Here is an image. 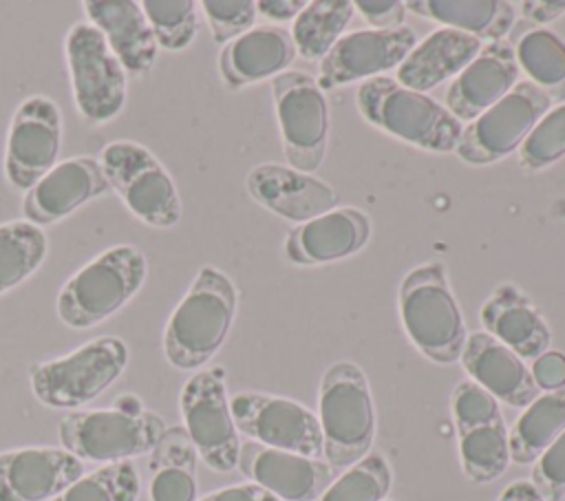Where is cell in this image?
Masks as SVG:
<instances>
[{
	"label": "cell",
	"mask_w": 565,
	"mask_h": 501,
	"mask_svg": "<svg viewBox=\"0 0 565 501\" xmlns=\"http://www.w3.org/2000/svg\"><path fill=\"white\" fill-rule=\"evenodd\" d=\"M236 313V287L216 267L205 265L174 307L163 329V355L179 371L207 364L223 347Z\"/></svg>",
	"instance_id": "cell-1"
},
{
	"label": "cell",
	"mask_w": 565,
	"mask_h": 501,
	"mask_svg": "<svg viewBox=\"0 0 565 501\" xmlns=\"http://www.w3.org/2000/svg\"><path fill=\"white\" fill-rule=\"evenodd\" d=\"M322 448L331 468H351L373 446L375 411L364 371L353 362L331 364L320 380Z\"/></svg>",
	"instance_id": "cell-5"
},
{
	"label": "cell",
	"mask_w": 565,
	"mask_h": 501,
	"mask_svg": "<svg viewBox=\"0 0 565 501\" xmlns=\"http://www.w3.org/2000/svg\"><path fill=\"white\" fill-rule=\"evenodd\" d=\"M516 62L550 99H565V42L547 31L532 29L516 44Z\"/></svg>",
	"instance_id": "cell-32"
},
{
	"label": "cell",
	"mask_w": 565,
	"mask_h": 501,
	"mask_svg": "<svg viewBox=\"0 0 565 501\" xmlns=\"http://www.w3.org/2000/svg\"><path fill=\"white\" fill-rule=\"evenodd\" d=\"M88 22L106 38L124 71L143 75L157 60V42L150 24L135 0H86L82 2Z\"/></svg>",
	"instance_id": "cell-25"
},
{
	"label": "cell",
	"mask_w": 565,
	"mask_h": 501,
	"mask_svg": "<svg viewBox=\"0 0 565 501\" xmlns=\"http://www.w3.org/2000/svg\"><path fill=\"white\" fill-rule=\"evenodd\" d=\"M391 490V466L373 452L353 463L316 501H382Z\"/></svg>",
	"instance_id": "cell-34"
},
{
	"label": "cell",
	"mask_w": 565,
	"mask_h": 501,
	"mask_svg": "<svg viewBox=\"0 0 565 501\" xmlns=\"http://www.w3.org/2000/svg\"><path fill=\"white\" fill-rule=\"evenodd\" d=\"M307 7L302 0H260L256 2V13L274 20V22H287L296 20V15Z\"/></svg>",
	"instance_id": "cell-43"
},
{
	"label": "cell",
	"mask_w": 565,
	"mask_h": 501,
	"mask_svg": "<svg viewBox=\"0 0 565 501\" xmlns=\"http://www.w3.org/2000/svg\"><path fill=\"white\" fill-rule=\"evenodd\" d=\"M497 501H545L543 494L534 488L532 481H514L510 483Z\"/></svg>",
	"instance_id": "cell-45"
},
{
	"label": "cell",
	"mask_w": 565,
	"mask_h": 501,
	"mask_svg": "<svg viewBox=\"0 0 565 501\" xmlns=\"http://www.w3.org/2000/svg\"><path fill=\"white\" fill-rule=\"evenodd\" d=\"M452 417L463 475L475 483L499 479L508 470L510 446L497 399L472 380H463L452 391Z\"/></svg>",
	"instance_id": "cell-12"
},
{
	"label": "cell",
	"mask_w": 565,
	"mask_h": 501,
	"mask_svg": "<svg viewBox=\"0 0 565 501\" xmlns=\"http://www.w3.org/2000/svg\"><path fill=\"white\" fill-rule=\"evenodd\" d=\"M565 430V386L539 395L508 433L510 461H536Z\"/></svg>",
	"instance_id": "cell-29"
},
{
	"label": "cell",
	"mask_w": 565,
	"mask_h": 501,
	"mask_svg": "<svg viewBox=\"0 0 565 501\" xmlns=\"http://www.w3.org/2000/svg\"><path fill=\"white\" fill-rule=\"evenodd\" d=\"M179 408L185 433L207 468L232 472L238 466V430L230 411L223 369L194 373L181 388Z\"/></svg>",
	"instance_id": "cell-11"
},
{
	"label": "cell",
	"mask_w": 565,
	"mask_h": 501,
	"mask_svg": "<svg viewBox=\"0 0 565 501\" xmlns=\"http://www.w3.org/2000/svg\"><path fill=\"white\" fill-rule=\"evenodd\" d=\"M128 366V347L115 335L84 342L75 351L31 364L29 382L38 402L73 411L113 386Z\"/></svg>",
	"instance_id": "cell-6"
},
{
	"label": "cell",
	"mask_w": 565,
	"mask_h": 501,
	"mask_svg": "<svg viewBox=\"0 0 565 501\" xmlns=\"http://www.w3.org/2000/svg\"><path fill=\"white\" fill-rule=\"evenodd\" d=\"M201 9L216 44L232 42L247 33L256 20V2L252 0H203Z\"/></svg>",
	"instance_id": "cell-37"
},
{
	"label": "cell",
	"mask_w": 565,
	"mask_h": 501,
	"mask_svg": "<svg viewBox=\"0 0 565 501\" xmlns=\"http://www.w3.org/2000/svg\"><path fill=\"white\" fill-rule=\"evenodd\" d=\"M247 192L265 210L294 223H307L338 205V194L327 181L280 163L252 168Z\"/></svg>",
	"instance_id": "cell-20"
},
{
	"label": "cell",
	"mask_w": 565,
	"mask_h": 501,
	"mask_svg": "<svg viewBox=\"0 0 565 501\" xmlns=\"http://www.w3.org/2000/svg\"><path fill=\"white\" fill-rule=\"evenodd\" d=\"M481 51V40L457 29H437L426 35L397 66V82L424 93L457 77Z\"/></svg>",
	"instance_id": "cell-27"
},
{
	"label": "cell",
	"mask_w": 565,
	"mask_h": 501,
	"mask_svg": "<svg viewBox=\"0 0 565 501\" xmlns=\"http://www.w3.org/2000/svg\"><path fill=\"white\" fill-rule=\"evenodd\" d=\"M565 157V104L547 110L521 143L523 168L536 172Z\"/></svg>",
	"instance_id": "cell-36"
},
{
	"label": "cell",
	"mask_w": 565,
	"mask_h": 501,
	"mask_svg": "<svg viewBox=\"0 0 565 501\" xmlns=\"http://www.w3.org/2000/svg\"><path fill=\"white\" fill-rule=\"evenodd\" d=\"M139 490L141 483L135 466L117 461L82 475L51 501H137Z\"/></svg>",
	"instance_id": "cell-33"
},
{
	"label": "cell",
	"mask_w": 565,
	"mask_h": 501,
	"mask_svg": "<svg viewBox=\"0 0 565 501\" xmlns=\"http://www.w3.org/2000/svg\"><path fill=\"white\" fill-rule=\"evenodd\" d=\"M371 238V221L355 207H335L296 225L285 241V254L296 265H320L360 252Z\"/></svg>",
	"instance_id": "cell-23"
},
{
	"label": "cell",
	"mask_w": 565,
	"mask_h": 501,
	"mask_svg": "<svg viewBox=\"0 0 565 501\" xmlns=\"http://www.w3.org/2000/svg\"><path fill=\"white\" fill-rule=\"evenodd\" d=\"M404 7L477 40L499 42L514 24V7L505 0H408Z\"/></svg>",
	"instance_id": "cell-28"
},
{
	"label": "cell",
	"mask_w": 565,
	"mask_h": 501,
	"mask_svg": "<svg viewBox=\"0 0 565 501\" xmlns=\"http://www.w3.org/2000/svg\"><path fill=\"white\" fill-rule=\"evenodd\" d=\"M399 316L408 340L428 360L452 364L461 358L468 333L441 263L417 265L404 276Z\"/></svg>",
	"instance_id": "cell-3"
},
{
	"label": "cell",
	"mask_w": 565,
	"mask_h": 501,
	"mask_svg": "<svg viewBox=\"0 0 565 501\" xmlns=\"http://www.w3.org/2000/svg\"><path fill=\"white\" fill-rule=\"evenodd\" d=\"M84 475L64 448L31 446L0 452V501H51Z\"/></svg>",
	"instance_id": "cell-17"
},
{
	"label": "cell",
	"mask_w": 565,
	"mask_h": 501,
	"mask_svg": "<svg viewBox=\"0 0 565 501\" xmlns=\"http://www.w3.org/2000/svg\"><path fill=\"white\" fill-rule=\"evenodd\" d=\"M353 7L364 15V20L377 31H393L404 26L406 7L399 0H358Z\"/></svg>",
	"instance_id": "cell-40"
},
{
	"label": "cell",
	"mask_w": 565,
	"mask_h": 501,
	"mask_svg": "<svg viewBox=\"0 0 565 501\" xmlns=\"http://www.w3.org/2000/svg\"><path fill=\"white\" fill-rule=\"evenodd\" d=\"M230 411L236 430L252 441L311 459L324 457L320 419L294 399L241 391L230 397Z\"/></svg>",
	"instance_id": "cell-14"
},
{
	"label": "cell",
	"mask_w": 565,
	"mask_h": 501,
	"mask_svg": "<svg viewBox=\"0 0 565 501\" xmlns=\"http://www.w3.org/2000/svg\"><path fill=\"white\" fill-rule=\"evenodd\" d=\"M282 150L289 168L316 172L327 154L329 106L318 82L302 71H285L271 79Z\"/></svg>",
	"instance_id": "cell-10"
},
{
	"label": "cell",
	"mask_w": 565,
	"mask_h": 501,
	"mask_svg": "<svg viewBox=\"0 0 565 501\" xmlns=\"http://www.w3.org/2000/svg\"><path fill=\"white\" fill-rule=\"evenodd\" d=\"M552 99L532 82H519L505 97L461 130L457 157L472 166L497 163L519 148L541 117L550 110Z\"/></svg>",
	"instance_id": "cell-13"
},
{
	"label": "cell",
	"mask_w": 565,
	"mask_h": 501,
	"mask_svg": "<svg viewBox=\"0 0 565 501\" xmlns=\"http://www.w3.org/2000/svg\"><path fill=\"white\" fill-rule=\"evenodd\" d=\"M62 146V115L53 99H24L11 117L4 146V179L15 190H31L53 166Z\"/></svg>",
	"instance_id": "cell-15"
},
{
	"label": "cell",
	"mask_w": 565,
	"mask_h": 501,
	"mask_svg": "<svg viewBox=\"0 0 565 501\" xmlns=\"http://www.w3.org/2000/svg\"><path fill=\"white\" fill-rule=\"evenodd\" d=\"M532 377L539 388L556 391L565 386V355L558 351H545L532 364Z\"/></svg>",
	"instance_id": "cell-41"
},
{
	"label": "cell",
	"mask_w": 565,
	"mask_h": 501,
	"mask_svg": "<svg viewBox=\"0 0 565 501\" xmlns=\"http://www.w3.org/2000/svg\"><path fill=\"white\" fill-rule=\"evenodd\" d=\"M46 256V234L31 221L0 223V296L24 283Z\"/></svg>",
	"instance_id": "cell-31"
},
{
	"label": "cell",
	"mask_w": 565,
	"mask_h": 501,
	"mask_svg": "<svg viewBox=\"0 0 565 501\" xmlns=\"http://www.w3.org/2000/svg\"><path fill=\"white\" fill-rule=\"evenodd\" d=\"M238 468L252 483L280 501H316L331 486V466L320 459L245 441L238 450Z\"/></svg>",
	"instance_id": "cell-18"
},
{
	"label": "cell",
	"mask_w": 565,
	"mask_h": 501,
	"mask_svg": "<svg viewBox=\"0 0 565 501\" xmlns=\"http://www.w3.org/2000/svg\"><path fill=\"white\" fill-rule=\"evenodd\" d=\"M355 7L351 0H313L296 15L291 40L305 60H322L342 38Z\"/></svg>",
	"instance_id": "cell-30"
},
{
	"label": "cell",
	"mask_w": 565,
	"mask_h": 501,
	"mask_svg": "<svg viewBox=\"0 0 565 501\" xmlns=\"http://www.w3.org/2000/svg\"><path fill=\"white\" fill-rule=\"evenodd\" d=\"M519 84V62L510 42L481 46L479 55L450 82L446 108L459 121H475Z\"/></svg>",
	"instance_id": "cell-21"
},
{
	"label": "cell",
	"mask_w": 565,
	"mask_h": 501,
	"mask_svg": "<svg viewBox=\"0 0 565 501\" xmlns=\"http://www.w3.org/2000/svg\"><path fill=\"white\" fill-rule=\"evenodd\" d=\"M296 57L291 33L280 26H256L227 42L218 55V71L227 86L241 88L280 75Z\"/></svg>",
	"instance_id": "cell-26"
},
{
	"label": "cell",
	"mask_w": 565,
	"mask_h": 501,
	"mask_svg": "<svg viewBox=\"0 0 565 501\" xmlns=\"http://www.w3.org/2000/svg\"><path fill=\"white\" fill-rule=\"evenodd\" d=\"M199 501H280V499L256 483H238V486H227L216 492H210Z\"/></svg>",
	"instance_id": "cell-42"
},
{
	"label": "cell",
	"mask_w": 565,
	"mask_h": 501,
	"mask_svg": "<svg viewBox=\"0 0 565 501\" xmlns=\"http://www.w3.org/2000/svg\"><path fill=\"white\" fill-rule=\"evenodd\" d=\"M521 9L534 22H552L565 13V0H525Z\"/></svg>",
	"instance_id": "cell-44"
},
{
	"label": "cell",
	"mask_w": 565,
	"mask_h": 501,
	"mask_svg": "<svg viewBox=\"0 0 565 501\" xmlns=\"http://www.w3.org/2000/svg\"><path fill=\"white\" fill-rule=\"evenodd\" d=\"M64 53L79 115L93 124L115 119L124 110L128 82L106 38L90 22H75L66 33Z\"/></svg>",
	"instance_id": "cell-9"
},
{
	"label": "cell",
	"mask_w": 565,
	"mask_h": 501,
	"mask_svg": "<svg viewBox=\"0 0 565 501\" xmlns=\"http://www.w3.org/2000/svg\"><path fill=\"white\" fill-rule=\"evenodd\" d=\"M115 408H117V411H124V413H130V415L143 413L141 402H139L135 395H121V397L115 402Z\"/></svg>",
	"instance_id": "cell-46"
},
{
	"label": "cell",
	"mask_w": 565,
	"mask_h": 501,
	"mask_svg": "<svg viewBox=\"0 0 565 501\" xmlns=\"http://www.w3.org/2000/svg\"><path fill=\"white\" fill-rule=\"evenodd\" d=\"M459 360L475 384L508 406L523 408L539 397V386L525 362L486 331L468 335Z\"/></svg>",
	"instance_id": "cell-22"
},
{
	"label": "cell",
	"mask_w": 565,
	"mask_h": 501,
	"mask_svg": "<svg viewBox=\"0 0 565 501\" xmlns=\"http://www.w3.org/2000/svg\"><path fill=\"white\" fill-rule=\"evenodd\" d=\"M355 104L375 128L430 152L455 150L463 130L446 106L386 75L362 82L355 90Z\"/></svg>",
	"instance_id": "cell-2"
},
{
	"label": "cell",
	"mask_w": 565,
	"mask_h": 501,
	"mask_svg": "<svg viewBox=\"0 0 565 501\" xmlns=\"http://www.w3.org/2000/svg\"><path fill=\"white\" fill-rule=\"evenodd\" d=\"M486 333L497 338L521 360H536L552 344V333L541 311L514 285H499L479 311Z\"/></svg>",
	"instance_id": "cell-24"
},
{
	"label": "cell",
	"mask_w": 565,
	"mask_h": 501,
	"mask_svg": "<svg viewBox=\"0 0 565 501\" xmlns=\"http://www.w3.org/2000/svg\"><path fill=\"white\" fill-rule=\"evenodd\" d=\"M57 437L82 461L117 463L154 450L166 437V422L152 411H73L60 419Z\"/></svg>",
	"instance_id": "cell-7"
},
{
	"label": "cell",
	"mask_w": 565,
	"mask_h": 501,
	"mask_svg": "<svg viewBox=\"0 0 565 501\" xmlns=\"http://www.w3.org/2000/svg\"><path fill=\"white\" fill-rule=\"evenodd\" d=\"M196 481L188 466H163L150 481V501H194Z\"/></svg>",
	"instance_id": "cell-39"
},
{
	"label": "cell",
	"mask_w": 565,
	"mask_h": 501,
	"mask_svg": "<svg viewBox=\"0 0 565 501\" xmlns=\"http://www.w3.org/2000/svg\"><path fill=\"white\" fill-rule=\"evenodd\" d=\"M102 170L110 190L150 227H172L181 218V199L170 172L141 143L119 139L102 148Z\"/></svg>",
	"instance_id": "cell-8"
},
{
	"label": "cell",
	"mask_w": 565,
	"mask_h": 501,
	"mask_svg": "<svg viewBox=\"0 0 565 501\" xmlns=\"http://www.w3.org/2000/svg\"><path fill=\"white\" fill-rule=\"evenodd\" d=\"M141 11L157 46L181 51L196 35V4L192 0H143Z\"/></svg>",
	"instance_id": "cell-35"
},
{
	"label": "cell",
	"mask_w": 565,
	"mask_h": 501,
	"mask_svg": "<svg viewBox=\"0 0 565 501\" xmlns=\"http://www.w3.org/2000/svg\"><path fill=\"white\" fill-rule=\"evenodd\" d=\"M148 274L146 256L132 245H115L75 276L57 294L55 311L71 329H90L117 313L143 285Z\"/></svg>",
	"instance_id": "cell-4"
},
{
	"label": "cell",
	"mask_w": 565,
	"mask_h": 501,
	"mask_svg": "<svg viewBox=\"0 0 565 501\" xmlns=\"http://www.w3.org/2000/svg\"><path fill=\"white\" fill-rule=\"evenodd\" d=\"M532 483L543 499L561 501L565 497V430L536 459L532 468Z\"/></svg>",
	"instance_id": "cell-38"
},
{
	"label": "cell",
	"mask_w": 565,
	"mask_h": 501,
	"mask_svg": "<svg viewBox=\"0 0 565 501\" xmlns=\"http://www.w3.org/2000/svg\"><path fill=\"white\" fill-rule=\"evenodd\" d=\"M417 35L408 26L393 31L364 29L344 33L333 49L320 60V88H335L358 79L377 77L395 68L415 49Z\"/></svg>",
	"instance_id": "cell-16"
},
{
	"label": "cell",
	"mask_w": 565,
	"mask_h": 501,
	"mask_svg": "<svg viewBox=\"0 0 565 501\" xmlns=\"http://www.w3.org/2000/svg\"><path fill=\"white\" fill-rule=\"evenodd\" d=\"M110 190L102 163L93 157H75L53 166L22 199L24 218L35 225L57 223L79 205Z\"/></svg>",
	"instance_id": "cell-19"
}]
</instances>
